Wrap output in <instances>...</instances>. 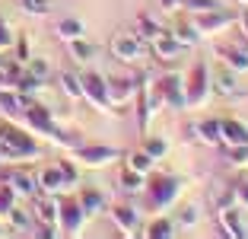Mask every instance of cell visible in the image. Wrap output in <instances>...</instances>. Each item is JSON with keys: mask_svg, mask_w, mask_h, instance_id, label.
<instances>
[{"mask_svg": "<svg viewBox=\"0 0 248 239\" xmlns=\"http://www.w3.org/2000/svg\"><path fill=\"white\" fill-rule=\"evenodd\" d=\"M159 29H162V26H159V22H156L150 13H140V16H137V35L143 38V42H150V38H153Z\"/></svg>", "mask_w": 248, "mask_h": 239, "instance_id": "cell-31", "label": "cell"}, {"mask_svg": "<svg viewBox=\"0 0 248 239\" xmlns=\"http://www.w3.org/2000/svg\"><path fill=\"white\" fill-rule=\"evenodd\" d=\"M29 13H48V0H19Z\"/></svg>", "mask_w": 248, "mask_h": 239, "instance_id": "cell-40", "label": "cell"}, {"mask_svg": "<svg viewBox=\"0 0 248 239\" xmlns=\"http://www.w3.org/2000/svg\"><path fill=\"white\" fill-rule=\"evenodd\" d=\"M22 121H26L29 131H38V134H45V137L58 140V134H61V128H58V121L51 118V112L45 109V105H38V102H29V105H26Z\"/></svg>", "mask_w": 248, "mask_h": 239, "instance_id": "cell-8", "label": "cell"}, {"mask_svg": "<svg viewBox=\"0 0 248 239\" xmlns=\"http://www.w3.org/2000/svg\"><path fill=\"white\" fill-rule=\"evenodd\" d=\"M213 51H217V58L223 61V67H229L232 73H248V48L245 45L219 42V45H213Z\"/></svg>", "mask_w": 248, "mask_h": 239, "instance_id": "cell-14", "label": "cell"}, {"mask_svg": "<svg viewBox=\"0 0 248 239\" xmlns=\"http://www.w3.org/2000/svg\"><path fill=\"white\" fill-rule=\"evenodd\" d=\"M194 223H197V207H185L175 220V226H182V230H191Z\"/></svg>", "mask_w": 248, "mask_h": 239, "instance_id": "cell-39", "label": "cell"}, {"mask_svg": "<svg viewBox=\"0 0 248 239\" xmlns=\"http://www.w3.org/2000/svg\"><path fill=\"white\" fill-rule=\"evenodd\" d=\"M16 45V32L7 26V19L0 16V51H7V48H13Z\"/></svg>", "mask_w": 248, "mask_h": 239, "instance_id": "cell-38", "label": "cell"}, {"mask_svg": "<svg viewBox=\"0 0 248 239\" xmlns=\"http://www.w3.org/2000/svg\"><path fill=\"white\" fill-rule=\"evenodd\" d=\"M213 93V73L204 61L191 64V70L185 73V109H197L204 105Z\"/></svg>", "mask_w": 248, "mask_h": 239, "instance_id": "cell-3", "label": "cell"}, {"mask_svg": "<svg viewBox=\"0 0 248 239\" xmlns=\"http://www.w3.org/2000/svg\"><path fill=\"white\" fill-rule=\"evenodd\" d=\"M239 73H232L229 67H219L217 73H213V93L219 96H239Z\"/></svg>", "mask_w": 248, "mask_h": 239, "instance_id": "cell-20", "label": "cell"}, {"mask_svg": "<svg viewBox=\"0 0 248 239\" xmlns=\"http://www.w3.org/2000/svg\"><path fill=\"white\" fill-rule=\"evenodd\" d=\"M219 233H223V236H232V239L248 236V230L242 226L239 210H232V207H219Z\"/></svg>", "mask_w": 248, "mask_h": 239, "instance_id": "cell-19", "label": "cell"}, {"mask_svg": "<svg viewBox=\"0 0 248 239\" xmlns=\"http://www.w3.org/2000/svg\"><path fill=\"white\" fill-rule=\"evenodd\" d=\"M108 214H111V223H115V230H121V236H137V233H143V230H140V210L134 207L131 201L111 204Z\"/></svg>", "mask_w": 248, "mask_h": 239, "instance_id": "cell-9", "label": "cell"}, {"mask_svg": "<svg viewBox=\"0 0 248 239\" xmlns=\"http://www.w3.org/2000/svg\"><path fill=\"white\" fill-rule=\"evenodd\" d=\"M105 83H108V99H111V105H124V102H131L134 96H137V86H140V80L137 77H131V73H105Z\"/></svg>", "mask_w": 248, "mask_h": 239, "instance_id": "cell-10", "label": "cell"}, {"mask_svg": "<svg viewBox=\"0 0 248 239\" xmlns=\"http://www.w3.org/2000/svg\"><path fill=\"white\" fill-rule=\"evenodd\" d=\"M153 163H156V159L150 156V153H146L143 147L124 156V166H127V169H134V172H140V175H150V172H153Z\"/></svg>", "mask_w": 248, "mask_h": 239, "instance_id": "cell-22", "label": "cell"}, {"mask_svg": "<svg viewBox=\"0 0 248 239\" xmlns=\"http://www.w3.org/2000/svg\"><path fill=\"white\" fill-rule=\"evenodd\" d=\"M13 207H16V191L10 188L7 182H0V220H7Z\"/></svg>", "mask_w": 248, "mask_h": 239, "instance_id": "cell-32", "label": "cell"}, {"mask_svg": "<svg viewBox=\"0 0 248 239\" xmlns=\"http://www.w3.org/2000/svg\"><path fill=\"white\" fill-rule=\"evenodd\" d=\"M0 64H3V61H0Z\"/></svg>", "mask_w": 248, "mask_h": 239, "instance_id": "cell-47", "label": "cell"}, {"mask_svg": "<svg viewBox=\"0 0 248 239\" xmlns=\"http://www.w3.org/2000/svg\"><path fill=\"white\" fill-rule=\"evenodd\" d=\"M175 230H178V226H175L172 217H156L153 223L143 230V236L146 239H169V236H175Z\"/></svg>", "mask_w": 248, "mask_h": 239, "instance_id": "cell-23", "label": "cell"}, {"mask_svg": "<svg viewBox=\"0 0 248 239\" xmlns=\"http://www.w3.org/2000/svg\"><path fill=\"white\" fill-rule=\"evenodd\" d=\"M235 201H239L242 207H248V182H242V185H235Z\"/></svg>", "mask_w": 248, "mask_h": 239, "instance_id": "cell-42", "label": "cell"}, {"mask_svg": "<svg viewBox=\"0 0 248 239\" xmlns=\"http://www.w3.org/2000/svg\"><path fill=\"white\" fill-rule=\"evenodd\" d=\"M162 13H172V10H178V0H159Z\"/></svg>", "mask_w": 248, "mask_h": 239, "instance_id": "cell-44", "label": "cell"}, {"mask_svg": "<svg viewBox=\"0 0 248 239\" xmlns=\"http://www.w3.org/2000/svg\"><path fill=\"white\" fill-rule=\"evenodd\" d=\"M235 22H239V29H242V35L248 38V3H245V10H242V13L235 16Z\"/></svg>", "mask_w": 248, "mask_h": 239, "instance_id": "cell-43", "label": "cell"}, {"mask_svg": "<svg viewBox=\"0 0 248 239\" xmlns=\"http://www.w3.org/2000/svg\"><path fill=\"white\" fill-rule=\"evenodd\" d=\"M226 163L229 166H248V144H229L226 147Z\"/></svg>", "mask_w": 248, "mask_h": 239, "instance_id": "cell-33", "label": "cell"}, {"mask_svg": "<svg viewBox=\"0 0 248 239\" xmlns=\"http://www.w3.org/2000/svg\"><path fill=\"white\" fill-rule=\"evenodd\" d=\"M159 86H162V105H169V109H185V73H178V70L162 73Z\"/></svg>", "mask_w": 248, "mask_h": 239, "instance_id": "cell-12", "label": "cell"}, {"mask_svg": "<svg viewBox=\"0 0 248 239\" xmlns=\"http://www.w3.org/2000/svg\"><path fill=\"white\" fill-rule=\"evenodd\" d=\"M58 35H61V42L80 38V35H83V22L77 19V16H64V19L58 22Z\"/></svg>", "mask_w": 248, "mask_h": 239, "instance_id": "cell-28", "label": "cell"}, {"mask_svg": "<svg viewBox=\"0 0 248 239\" xmlns=\"http://www.w3.org/2000/svg\"><path fill=\"white\" fill-rule=\"evenodd\" d=\"M0 156L3 159H35L42 156V147L35 144L29 131H22L13 118L0 115Z\"/></svg>", "mask_w": 248, "mask_h": 239, "instance_id": "cell-1", "label": "cell"}, {"mask_svg": "<svg viewBox=\"0 0 248 239\" xmlns=\"http://www.w3.org/2000/svg\"><path fill=\"white\" fill-rule=\"evenodd\" d=\"M3 182H7L10 188L16 191V198H35L38 188H35V172H29V169H13V172L3 175Z\"/></svg>", "mask_w": 248, "mask_h": 239, "instance_id": "cell-16", "label": "cell"}, {"mask_svg": "<svg viewBox=\"0 0 248 239\" xmlns=\"http://www.w3.org/2000/svg\"><path fill=\"white\" fill-rule=\"evenodd\" d=\"M121 153L108 144H77L70 153L73 163H83V166H105V163H115Z\"/></svg>", "mask_w": 248, "mask_h": 239, "instance_id": "cell-6", "label": "cell"}, {"mask_svg": "<svg viewBox=\"0 0 248 239\" xmlns=\"http://www.w3.org/2000/svg\"><path fill=\"white\" fill-rule=\"evenodd\" d=\"M10 223H13V230H19V233H26V230H29V226H32V217H29V214H26V210H19V207H13V210H10Z\"/></svg>", "mask_w": 248, "mask_h": 239, "instance_id": "cell-35", "label": "cell"}, {"mask_svg": "<svg viewBox=\"0 0 248 239\" xmlns=\"http://www.w3.org/2000/svg\"><path fill=\"white\" fill-rule=\"evenodd\" d=\"M219 3L217 0H178V10L188 16H197V13H207V10H217Z\"/></svg>", "mask_w": 248, "mask_h": 239, "instance_id": "cell-30", "label": "cell"}, {"mask_svg": "<svg viewBox=\"0 0 248 239\" xmlns=\"http://www.w3.org/2000/svg\"><path fill=\"white\" fill-rule=\"evenodd\" d=\"M0 233H3V226H0Z\"/></svg>", "mask_w": 248, "mask_h": 239, "instance_id": "cell-46", "label": "cell"}, {"mask_svg": "<svg viewBox=\"0 0 248 239\" xmlns=\"http://www.w3.org/2000/svg\"><path fill=\"white\" fill-rule=\"evenodd\" d=\"M182 48L185 45L172 35V29H159L153 38H150V51H153L156 61H175L178 54H182Z\"/></svg>", "mask_w": 248, "mask_h": 239, "instance_id": "cell-13", "label": "cell"}, {"mask_svg": "<svg viewBox=\"0 0 248 239\" xmlns=\"http://www.w3.org/2000/svg\"><path fill=\"white\" fill-rule=\"evenodd\" d=\"M191 22H194V29L201 32V35H217V32H223V29H229V26H232L235 16L217 7V10H207V13L191 16Z\"/></svg>", "mask_w": 248, "mask_h": 239, "instance_id": "cell-11", "label": "cell"}, {"mask_svg": "<svg viewBox=\"0 0 248 239\" xmlns=\"http://www.w3.org/2000/svg\"><path fill=\"white\" fill-rule=\"evenodd\" d=\"M58 166H61V172H64V182H67V188L80 182V169H77V163H73V159H61Z\"/></svg>", "mask_w": 248, "mask_h": 239, "instance_id": "cell-37", "label": "cell"}, {"mask_svg": "<svg viewBox=\"0 0 248 239\" xmlns=\"http://www.w3.org/2000/svg\"><path fill=\"white\" fill-rule=\"evenodd\" d=\"M67 45V51H70V58L77 61V64L80 67H86L89 61L95 58V42H86V38H70V42H64Z\"/></svg>", "mask_w": 248, "mask_h": 239, "instance_id": "cell-21", "label": "cell"}, {"mask_svg": "<svg viewBox=\"0 0 248 239\" xmlns=\"http://www.w3.org/2000/svg\"><path fill=\"white\" fill-rule=\"evenodd\" d=\"M58 80H61V89H64V96H70V99H83V80H80V70H64Z\"/></svg>", "mask_w": 248, "mask_h": 239, "instance_id": "cell-25", "label": "cell"}, {"mask_svg": "<svg viewBox=\"0 0 248 239\" xmlns=\"http://www.w3.org/2000/svg\"><path fill=\"white\" fill-rule=\"evenodd\" d=\"M194 134L204 140V144L217 147V144H219V118H207V121L194 124Z\"/></svg>", "mask_w": 248, "mask_h": 239, "instance_id": "cell-26", "label": "cell"}, {"mask_svg": "<svg viewBox=\"0 0 248 239\" xmlns=\"http://www.w3.org/2000/svg\"><path fill=\"white\" fill-rule=\"evenodd\" d=\"M182 195V179L178 175H169V172H150L143 179V201H146V210L153 214H162L166 207L178 201Z\"/></svg>", "mask_w": 248, "mask_h": 239, "instance_id": "cell-2", "label": "cell"}, {"mask_svg": "<svg viewBox=\"0 0 248 239\" xmlns=\"http://www.w3.org/2000/svg\"><path fill=\"white\" fill-rule=\"evenodd\" d=\"M83 220H86V214H83L80 207V198H58V230L67 233V236H73V233H80Z\"/></svg>", "mask_w": 248, "mask_h": 239, "instance_id": "cell-7", "label": "cell"}, {"mask_svg": "<svg viewBox=\"0 0 248 239\" xmlns=\"http://www.w3.org/2000/svg\"><path fill=\"white\" fill-rule=\"evenodd\" d=\"M143 179H146V175L134 172V169H127V166L121 169V188L131 191V195H140V191H143Z\"/></svg>", "mask_w": 248, "mask_h": 239, "instance_id": "cell-29", "label": "cell"}, {"mask_svg": "<svg viewBox=\"0 0 248 239\" xmlns=\"http://www.w3.org/2000/svg\"><path fill=\"white\" fill-rule=\"evenodd\" d=\"M16 61H19V64H26V61H29V38H26V35L16 42Z\"/></svg>", "mask_w": 248, "mask_h": 239, "instance_id": "cell-41", "label": "cell"}, {"mask_svg": "<svg viewBox=\"0 0 248 239\" xmlns=\"http://www.w3.org/2000/svg\"><path fill=\"white\" fill-rule=\"evenodd\" d=\"M77 198H80V207H83V214H86V217H93V214L105 210V198H102V191L86 188V191H80Z\"/></svg>", "mask_w": 248, "mask_h": 239, "instance_id": "cell-24", "label": "cell"}, {"mask_svg": "<svg viewBox=\"0 0 248 239\" xmlns=\"http://www.w3.org/2000/svg\"><path fill=\"white\" fill-rule=\"evenodd\" d=\"M32 220L42 226H58V198L54 195H35Z\"/></svg>", "mask_w": 248, "mask_h": 239, "instance_id": "cell-17", "label": "cell"}, {"mask_svg": "<svg viewBox=\"0 0 248 239\" xmlns=\"http://www.w3.org/2000/svg\"><path fill=\"white\" fill-rule=\"evenodd\" d=\"M80 80H83V99H89L99 112H115L108 99V83H105V73L99 70H80Z\"/></svg>", "mask_w": 248, "mask_h": 239, "instance_id": "cell-4", "label": "cell"}, {"mask_svg": "<svg viewBox=\"0 0 248 239\" xmlns=\"http://www.w3.org/2000/svg\"><path fill=\"white\" fill-rule=\"evenodd\" d=\"M26 70L32 73V77L38 80V83H45V80H48V73H51V67H48V61H26Z\"/></svg>", "mask_w": 248, "mask_h": 239, "instance_id": "cell-36", "label": "cell"}, {"mask_svg": "<svg viewBox=\"0 0 248 239\" xmlns=\"http://www.w3.org/2000/svg\"><path fill=\"white\" fill-rule=\"evenodd\" d=\"M239 3H248V0H239Z\"/></svg>", "mask_w": 248, "mask_h": 239, "instance_id": "cell-45", "label": "cell"}, {"mask_svg": "<svg viewBox=\"0 0 248 239\" xmlns=\"http://www.w3.org/2000/svg\"><path fill=\"white\" fill-rule=\"evenodd\" d=\"M219 144H248V128L235 118H219Z\"/></svg>", "mask_w": 248, "mask_h": 239, "instance_id": "cell-18", "label": "cell"}, {"mask_svg": "<svg viewBox=\"0 0 248 239\" xmlns=\"http://www.w3.org/2000/svg\"><path fill=\"white\" fill-rule=\"evenodd\" d=\"M35 188L42 191V195H61V191L67 188L61 166H45V169H38V172H35Z\"/></svg>", "mask_w": 248, "mask_h": 239, "instance_id": "cell-15", "label": "cell"}, {"mask_svg": "<svg viewBox=\"0 0 248 239\" xmlns=\"http://www.w3.org/2000/svg\"><path fill=\"white\" fill-rule=\"evenodd\" d=\"M172 35L178 38L182 45H197V38H201V32L194 29V22L191 19H178L175 26H172Z\"/></svg>", "mask_w": 248, "mask_h": 239, "instance_id": "cell-27", "label": "cell"}, {"mask_svg": "<svg viewBox=\"0 0 248 239\" xmlns=\"http://www.w3.org/2000/svg\"><path fill=\"white\" fill-rule=\"evenodd\" d=\"M108 51L121 64H137V61L143 58V38H140L137 32H118L108 42Z\"/></svg>", "mask_w": 248, "mask_h": 239, "instance_id": "cell-5", "label": "cell"}, {"mask_svg": "<svg viewBox=\"0 0 248 239\" xmlns=\"http://www.w3.org/2000/svg\"><path fill=\"white\" fill-rule=\"evenodd\" d=\"M143 150L150 153L153 159H162L169 153V147H166V140H162V137H143Z\"/></svg>", "mask_w": 248, "mask_h": 239, "instance_id": "cell-34", "label": "cell"}]
</instances>
